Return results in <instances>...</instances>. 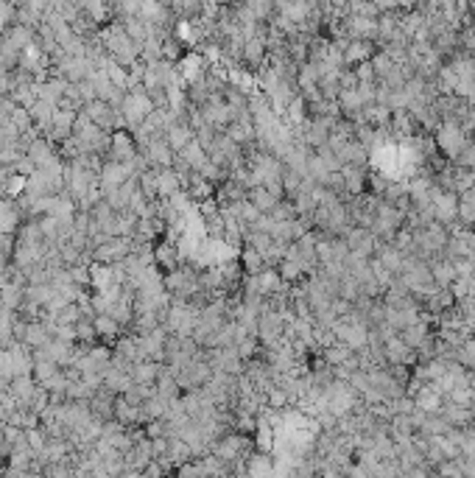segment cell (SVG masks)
<instances>
[{"label":"cell","instance_id":"cell-10","mask_svg":"<svg viewBox=\"0 0 475 478\" xmlns=\"http://www.w3.org/2000/svg\"><path fill=\"white\" fill-rule=\"evenodd\" d=\"M375 51H378V45H375L372 39H350L347 48L341 51V54H344V65H347V68H355V65H361V62H369V59L375 56Z\"/></svg>","mask_w":475,"mask_h":478},{"label":"cell","instance_id":"cell-3","mask_svg":"<svg viewBox=\"0 0 475 478\" xmlns=\"http://www.w3.org/2000/svg\"><path fill=\"white\" fill-rule=\"evenodd\" d=\"M129 252H132V238H129V235H109L104 243H98V246L92 249V260L112 266V263L126 260Z\"/></svg>","mask_w":475,"mask_h":478},{"label":"cell","instance_id":"cell-14","mask_svg":"<svg viewBox=\"0 0 475 478\" xmlns=\"http://www.w3.org/2000/svg\"><path fill=\"white\" fill-rule=\"evenodd\" d=\"M126 179H129V171H126V165H123V162L104 159V165H101V173H98V182H101V188H104V190H109V188H118V185H123Z\"/></svg>","mask_w":475,"mask_h":478},{"label":"cell","instance_id":"cell-29","mask_svg":"<svg viewBox=\"0 0 475 478\" xmlns=\"http://www.w3.org/2000/svg\"><path fill=\"white\" fill-rule=\"evenodd\" d=\"M475 182V171L473 168H462V165H453V185H456V193H464L470 190Z\"/></svg>","mask_w":475,"mask_h":478},{"label":"cell","instance_id":"cell-41","mask_svg":"<svg viewBox=\"0 0 475 478\" xmlns=\"http://www.w3.org/2000/svg\"><path fill=\"white\" fill-rule=\"evenodd\" d=\"M330 308H333V314H335V317H344V314H350V311H352V302H350V300H344V297H333V305H330Z\"/></svg>","mask_w":475,"mask_h":478},{"label":"cell","instance_id":"cell-20","mask_svg":"<svg viewBox=\"0 0 475 478\" xmlns=\"http://www.w3.org/2000/svg\"><path fill=\"white\" fill-rule=\"evenodd\" d=\"M162 369V364L154 358H140L132 364V381L135 384H157V375Z\"/></svg>","mask_w":475,"mask_h":478},{"label":"cell","instance_id":"cell-38","mask_svg":"<svg viewBox=\"0 0 475 478\" xmlns=\"http://www.w3.org/2000/svg\"><path fill=\"white\" fill-rule=\"evenodd\" d=\"M68 269H70V277H73L76 286L90 288V263H73V266H68Z\"/></svg>","mask_w":475,"mask_h":478},{"label":"cell","instance_id":"cell-36","mask_svg":"<svg viewBox=\"0 0 475 478\" xmlns=\"http://www.w3.org/2000/svg\"><path fill=\"white\" fill-rule=\"evenodd\" d=\"M453 165H462V168H475V140H473V137H470V140L462 146V152L456 154Z\"/></svg>","mask_w":475,"mask_h":478},{"label":"cell","instance_id":"cell-31","mask_svg":"<svg viewBox=\"0 0 475 478\" xmlns=\"http://www.w3.org/2000/svg\"><path fill=\"white\" fill-rule=\"evenodd\" d=\"M269 216L277 219V221H291V219H297V207H294L291 199H280V202L269 210Z\"/></svg>","mask_w":475,"mask_h":478},{"label":"cell","instance_id":"cell-2","mask_svg":"<svg viewBox=\"0 0 475 478\" xmlns=\"http://www.w3.org/2000/svg\"><path fill=\"white\" fill-rule=\"evenodd\" d=\"M431 204H433V216L436 221H442L445 227L459 221V193L453 190H442V188H431Z\"/></svg>","mask_w":475,"mask_h":478},{"label":"cell","instance_id":"cell-11","mask_svg":"<svg viewBox=\"0 0 475 478\" xmlns=\"http://www.w3.org/2000/svg\"><path fill=\"white\" fill-rule=\"evenodd\" d=\"M185 193L190 196L193 204H202V202L216 199V185H213L210 179H204L199 171H193V173H190V182L185 185Z\"/></svg>","mask_w":475,"mask_h":478},{"label":"cell","instance_id":"cell-15","mask_svg":"<svg viewBox=\"0 0 475 478\" xmlns=\"http://www.w3.org/2000/svg\"><path fill=\"white\" fill-rule=\"evenodd\" d=\"M439 414H442L453 428H467V425H473L475 422L470 405H459V403H450V400H442Z\"/></svg>","mask_w":475,"mask_h":478},{"label":"cell","instance_id":"cell-13","mask_svg":"<svg viewBox=\"0 0 475 478\" xmlns=\"http://www.w3.org/2000/svg\"><path fill=\"white\" fill-rule=\"evenodd\" d=\"M51 338H54V333H51V327H48L45 319H25V336H23V341H25L31 350L45 347Z\"/></svg>","mask_w":475,"mask_h":478},{"label":"cell","instance_id":"cell-5","mask_svg":"<svg viewBox=\"0 0 475 478\" xmlns=\"http://www.w3.org/2000/svg\"><path fill=\"white\" fill-rule=\"evenodd\" d=\"M132 157H137V140L129 129H115L112 132V143H109V154L106 159L115 162H129Z\"/></svg>","mask_w":475,"mask_h":478},{"label":"cell","instance_id":"cell-7","mask_svg":"<svg viewBox=\"0 0 475 478\" xmlns=\"http://www.w3.org/2000/svg\"><path fill=\"white\" fill-rule=\"evenodd\" d=\"M243 476L252 478H269L274 476V456L271 453H263V451H252L246 459H243Z\"/></svg>","mask_w":475,"mask_h":478},{"label":"cell","instance_id":"cell-18","mask_svg":"<svg viewBox=\"0 0 475 478\" xmlns=\"http://www.w3.org/2000/svg\"><path fill=\"white\" fill-rule=\"evenodd\" d=\"M341 173H344V188L350 196L355 193H364L366 190V173L369 168H358V165H341Z\"/></svg>","mask_w":475,"mask_h":478},{"label":"cell","instance_id":"cell-8","mask_svg":"<svg viewBox=\"0 0 475 478\" xmlns=\"http://www.w3.org/2000/svg\"><path fill=\"white\" fill-rule=\"evenodd\" d=\"M37 378L34 375H14L8 381V392L11 398L17 400L20 408H31V400H34V392H37Z\"/></svg>","mask_w":475,"mask_h":478},{"label":"cell","instance_id":"cell-9","mask_svg":"<svg viewBox=\"0 0 475 478\" xmlns=\"http://www.w3.org/2000/svg\"><path fill=\"white\" fill-rule=\"evenodd\" d=\"M383 353H386V361H389V364H408V367L417 364V350L408 347L397 333L392 338L383 341Z\"/></svg>","mask_w":475,"mask_h":478},{"label":"cell","instance_id":"cell-37","mask_svg":"<svg viewBox=\"0 0 475 478\" xmlns=\"http://www.w3.org/2000/svg\"><path fill=\"white\" fill-rule=\"evenodd\" d=\"M392 243H395L400 252H414V233H411V227L402 224L395 233V240H392Z\"/></svg>","mask_w":475,"mask_h":478},{"label":"cell","instance_id":"cell-35","mask_svg":"<svg viewBox=\"0 0 475 478\" xmlns=\"http://www.w3.org/2000/svg\"><path fill=\"white\" fill-rule=\"evenodd\" d=\"M266 405H269V408H285V405H288V395H285V389H283V386H277V384H274V386H269V389H266Z\"/></svg>","mask_w":475,"mask_h":478},{"label":"cell","instance_id":"cell-19","mask_svg":"<svg viewBox=\"0 0 475 478\" xmlns=\"http://www.w3.org/2000/svg\"><path fill=\"white\" fill-rule=\"evenodd\" d=\"M252 439H254V448H257V451H263V453H271V451H274V425L269 422V417L257 414V428H254Z\"/></svg>","mask_w":475,"mask_h":478},{"label":"cell","instance_id":"cell-21","mask_svg":"<svg viewBox=\"0 0 475 478\" xmlns=\"http://www.w3.org/2000/svg\"><path fill=\"white\" fill-rule=\"evenodd\" d=\"M414 405L422 408L425 414H439V408H442V395H439L431 384H422L419 392L414 395Z\"/></svg>","mask_w":475,"mask_h":478},{"label":"cell","instance_id":"cell-22","mask_svg":"<svg viewBox=\"0 0 475 478\" xmlns=\"http://www.w3.org/2000/svg\"><path fill=\"white\" fill-rule=\"evenodd\" d=\"M135 381H132V372H126V369H118V367H106V372H104V386L106 389H112L115 395H123L129 386H132Z\"/></svg>","mask_w":475,"mask_h":478},{"label":"cell","instance_id":"cell-17","mask_svg":"<svg viewBox=\"0 0 475 478\" xmlns=\"http://www.w3.org/2000/svg\"><path fill=\"white\" fill-rule=\"evenodd\" d=\"M154 263L159 266L162 274L171 271V269H176V266L182 263V260H179V252H176V243L159 238L157 243H154Z\"/></svg>","mask_w":475,"mask_h":478},{"label":"cell","instance_id":"cell-39","mask_svg":"<svg viewBox=\"0 0 475 478\" xmlns=\"http://www.w3.org/2000/svg\"><path fill=\"white\" fill-rule=\"evenodd\" d=\"M11 168H14L17 173H23V176H31V173L37 171V165H34V159L28 157V154H23V157L17 159V162H14Z\"/></svg>","mask_w":475,"mask_h":478},{"label":"cell","instance_id":"cell-40","mask_svg":"<svg viewBox=\"0 0 475 478\" xmlns=\"http://www.w3.org/2000/svg\"><path fill=\"white\" fill-rule=\"evenodd\" d=\"M54 336H56V338H65V341H76V324H56V327H54Z\"/></svg>","mask_w":475,"mask_h":478},{"label":"cell","instance_id":"cell-25","mask_svg":"<svg viewBox=\"0 0 475 478\" xmlns=\"http://www.w3.org/2000/svg\"><path fill=\"white\" fill-rule=\"evenodd\" d=\"M246 199L260 210V213H269L280 199L266 188V185H254V188H249V193H246Z\"/></svg>","mask_w":475,"mask_h":478},{"label":"cell","instance_id":"cell-32","mask_svg":"<svg viewBox=\"0 0 475 478\" xmlns=\"http://www.w3.org/2000/svg\"><path fill=\"white\" fill-rule=\"evenodd\" d=\"M25 182H28V176H23V173L11 171V173H8V179H6V193H3V196H8V199H17V196H23V190H25Z\"/></svg>","mask_w":475,"mask_h":478},{"label":"cell","instance_id":"cell-27","mask_svg":"<svg viewBox=\"0 0 475 478\" xmlns=\"http://www.w3.org/2000/svg\"><path fill=\"white\" fill-rule=\"evenodd\" d=\"M277 271H280V277H283L285 283H300V280L308 274L305 263L297 260V257H283V263L277 266Z\"/></svg>","mask_w":475,"mask_h":478},{"label":"cell","instance_id":"cell-1","mask_svg":"<svg viewBox=\"0 0 475 478\" xmlns=\"http://www.w3.org/2000/svg\"><path fill=\"white\" fill-rule=\"evenodd\" d=\"M433 137H436V149L450 159V162H453L456 154L462 152V146L470 140V135L462 129V123H459V121H442V123H439V129L433 132Z\"/></svg>","mask_w":475,"mask_h":478},{"label":"cell","instance_id":"cell-16","mask_svg":"<svg viewBox=\"0 0 475 478\" xmlns=\"http://www.w3.org/2000/svg\"><path fill=\"white\" fill-rule=\"evenodd\" d=\"M92 324H95L98 341H115L121 333H126L123 324L112 317V314H95V317H92Z\"/></svg>","mask_w":475,"mask_h":478},{"label":"cell","instance_id":"cell-26","mask_svg":"<svg viewBox=\"0 0 475 478\" xmlns=\"http://www.w3.org/2000/svg\"><path fill=\"white\" fill-rule=\"evenodd\" d=\"M176 157L185 159V162H187L193 171H199V168L207 162V149H204V146H202V143L193 137V140H190L185 149H179V152H176Z\"/></svg>","mask_w":475,"mask_h":478},{"label":"cell","instance_id":"cell-42","mask_svg":"<svg viewBox=\"0 0 475 478\" xmlns=\"http://www.w3.org/2000/svg\"><path fill=\"white\" fill-rule=\"evenodd\" d=\"M459 123H462V129H464V132L473 137V135H475V106H470V109L464 112V118H462Z\"/></svg>","mask_w":475,"mask_h":478},{"label":"cell","instance_id":"cell-34","mask_svg":"<svg viewBox=\"0 0 475 478\" xmlns=\"http://www.w3.org/2000/svg\"><path fill=\"white\" fill-rule=\"evenodd\" d=\"M8 118L17 123V129H20V132H28V129H34V118H31V112H28L25 106H20V104L11 109V115H8Z\"/></svg>","mask_w":475,"mask_h":478},{"label":"cell","instance_id":"cell-24","mask_svg":"<svg viewBox=\"0 0 475 478\" xmlns=\"http://www.w3.org/2000/svg\"><path fill=\"white\" fill-rule=\"evenodd\" d=\"M157 190L159 199H171L176 190H182V182L173 168H157Z\"/></svg>","mask_w":475,"mask_h":478},{"label":"cell","instance_id":"cell-33","mask_svg":"<svg viewBox=\"0 0 475 478\" xmlns=\"http://www.w3.org/2000/svg\"><path fill=\"white\" fill-rule=\"evenodd\" d=\"M81 317H84V314H81L79 302H68V305L54 317V321H56V324H76Z\"/></svg>","mask_w":475,"mask_h":478},{"label":"cell","instance_id":"cell-28","mask_svg":"<svg viewBox=\"0 0 475 478\" xmlns=\"http://www.w3.org/2000/svg\"><path fill=\"white\" fill-rule=\"evenodd\" d=\"M238 260H240V266H243V271L246 274H257L266 263H263V255L257 252V249H252V246H240V252H238Z\"/></svg>","mask_w":475,"mask_h":478},{"label":"cell","instance_id":"cell-44","mask_svg":"<svg viewBox=\"0 0 475 478\" xmlns=\"http://www.w3.org/2000/svg\"><path fill=\"white\" fill-rule=\"evenodd\" d=\"M473 190H475V182H473Z\"/></svg>","mask_w":475,"mask_h":478},{"label":"cell","instance_id":"cell-30","mask_svg":"<svg viewBox=\"0 0 475 478\" xmlns=\"http://www.w3.org/2000/svg\"><path fill=\"white\" fill-rule=\"evenodd\" d=\"M456 361H459L462 367L473 369L475 367V336H470V338H464V341H462V347L456 350Z\"/></svg>","mask_w":475,"mask_h":478},{"label":"cell","instance_id":"cell-43","mask_svg":"<svg viewBox=\"0 0 475 478\" xmlns=\"http://www.w3.org/2000/svg\"><path fill=\"white\" fill-rule=\"evenodd\" d=\"M8 71H11V68H8V65H6V62H3V59H0V76H6V73H8Z\"/></svg>","mask_w":475,"mask_h":478},{"label":"cell","instance_id":"cell-12","mask_svg":"<svg viewBox=\"0 0 475 478\" xmlns=\"http://www.w3.org/2000/svg\"><path fill=\"white\" fill-rule=\"evenodd\" d=\"M118 280H115V269L109 263H98L92 260L90 263V291H109L115 288Z\"/></svg>","mask_w":475,"mask_h":478},{"label":"cell","instance_id":"cell-23","mask_svg":"<svg viewBox=\"0 0 475 478\" xmlns=\"http://www.w3.org/2000/svg\"><path fill=\"white\" fill-rule=\"evenodd\" d=\"M355 355V350L350 347V344H344V341H333V344H327L324 350H321V358L330 364V367H338V364H347L350 358Z\"/></svg>","mask_w":475,"mask_h":478},{"label":"cell","instance_id":"cell-6","mask_svg":"<svg viewBox=\"0 0 475 478\" xmlns=\"http://www.w3.org/2000/svg\"><path fill=\"white\" fill-rule=\"evenodd\" d=\"M73 123H76V112L56 106V112H54V118H51V126L45 129L42 137H48L51 143H62V140H68V137L73 135Z\"/></svg>","mask_w":475,"mask_h":478},{"label":"cell","instance_id":"cell-4","mask_svg":"<svg viewBox=\"0 0 475 478\" xmlns=\"http://www.w3.org/2000/svg\"><path fill=\"white\" fill-rule=\"evenodd\" d=\"M137 152L149 159V165H154V168H171V165H173V157H176L173 149L168 146V140H165L162 135H154V137L137 143Z\"/></svg>","mask_w":475,"mask_h":478}]
</instances>
